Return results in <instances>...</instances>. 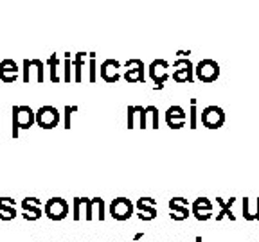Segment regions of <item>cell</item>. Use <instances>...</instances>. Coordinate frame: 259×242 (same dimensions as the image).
Masks as SVG:
<instances>
[{
	"label": "cell",
	"mask_w": 259,
	"mask_h": 242,
	"mask_svg": "<svg viewBox=\"0 0 259 242\" xmlns=\"http://www.w3.org/2000/svg\"><path fill=\"white\" fill-rule=\"evenodd\" d=\"M36 124V111L31 106H13V138L20 137V131Z\"/></svg>",
	"instance_id": "obj_1"
},
{
	"label": "cell",
	"mask_w": 259,
	"mask_h": 242,
	"mask_svg": "<svg viewBox=\"0 0 259 242\" xmlns=\"http://www.w3.org/2000/svg\"><path fill=\"white\" fill-rule=\"evenodd\" d=\"M220 65L216 63L214 59H210V57H205V59L200 61L196 67H194V77L203 83V85H210V83H214L216 79L220 77Z\"/></svg>",
	"instance_id": "obj_2"
},
{
	"label": "cell",
	"mask_w": 259,
	"mask_h": 242,
	"mask_svg": "<svg viewBox=\"0 0 259 242\" xmlns=\"http://www.w3.org/2000/svg\"><path fill=\"white\" fill-rule=\"evenodd\" d=\"M22 81L29 85L32 81L44 83L45 81V65L41 59H24L22 63Z\"/></svg>",
	"instance_id": "obj_3"
},
{
	"label": "cell",
	"mask_w": 259,
	"mask_h": 242,
	"mask_svg": "<svg viewBox=\"0 0 259 242\" xmlns=\"http://www.w3.org/2000/svg\"><path fill=\"white\" fill-rule=\"evenodd\" d=\"M69 203L65 201L63 198H51L45 201L44 205V215L49 221H63L69 215Z\"/></svg>",
	"instance_id": "obj_4"
},
{
	"label": "cell",
	"mask_w": 259,
	"mask_h": 242,
	"mask_svg": "<svg viewBox=\"0 0 259 242\" xmlns=\"http://www.w3.org/2000/svg\"><path fill=\"white\" fill-rule=\"evenodd\" d=\"M200 122L207 129H220L225 124V111L216 104L205 106L200 113Z\"/></svg>",
	"instance_id": "obj_5"
},
{
	"label": "cell",
	"mask_w": 259,
	"mask_h": 242,
	"mask_svg": "<svg viewBox=\"0 0 259 242\" xmlns=\"http://www.w3.org/2000/svg\"><path fill=\"white\" fill-rule=\"evenodd\" d=\"M148 76L155 83V90L164 88V83L171 77L169 63L166 59H153L148 67Z\"/></svg>",
	"instance_id": "obj_6"
},
{
	"label": "cell",
	"mask_w": 259,
	"mask_h": 242,
	"mask_svg": "<svg viewBox=\"0 0 259 242\" xmlns=\"http://www.w3.org/2000/svg\"><path fill=\"white\" fill-rule=\"evenodd\" d=\"M135 205L128 198H115L108 206V214L115 221H128L134 215Z\"/></svg>",
	"instance_id": "obj_7"
},
{
	"label": "cell",
	"mask_w": 259,
	"mask_h": 242,
	"mask_svg": "<svg viewBox=\"0 0 259 242\" xmlns=\"http://www.w3.org/2000/svg\"><path fill=\"white\" fill-rule=\"evenodd\" d=\"M173 81L178 85H184V83H193L196 77H194V67L191 63V59L187 57H178L173 63Z\"/></svg>",
	"instance_id": "obj_8"
},
{
	"label": "cell",
	"mask_w": 259,
	"mask_h": 242,
	"mask_svg": "<svg viewBox=\"0 0 259 242\" xmlns=\"http://www.w3.org/2000/svg\"><path fill=\"white\" fill-rule=\"evenodd\" d=\"M61 118V113L58 111V108L54 106H41V108L36 109V124L40 126L41 129H54L58 128Z\"/></svg>",
	"instance_id": "obj_9"
},
{
	"label": "cell",
	"mask_w": 259,
	"mask_h": 242,
	"mask_svg": "<svg viewBox=\"0 0 259 242\" xmlns=\"http://www.w3.org/2000/svg\"><path fill=\"white\" fill-rule=\"evenodd\" d=\"M126 83L130 85H135V83H144L146 81V74H144V63L137 57L134 59L124 61V72H122Z\"/></svg>",
	"instance_id": "obj_10"
},
{
	"label": "cell",
	"mask_w": 259,
	"mask_h": 242,
	"mask_svg": "<svg viewBox=\"0 0 259 242\" xmlns=\"http://www.w3.org/2000/svg\"><path fill=\"white\" fill-rule=\"evenodd\" d=\"M128 129H146L148 128V111L144 106H128Z\"/></svg>",
	"instance_id": "obj_11"
},
{
	"label": "cell",
	"mask_w": 259,
	"mask_h": 242,
	"mask_svg": "<svg viewBox=\"0 0 259 242\" xmlns=\"http://www.w3.org/2000/svg\"><path fill=\"white\" fill-rule=\"evenodd\" d=\"M164 118H166L167 128L182 129L184 126H186V122H187V113H186V109H184L182 106L173 104V106H169V108L166 109V115H164Z\"/></svg>",
	"instance_id": "obj_12"
},
{
	"label": "cell",
	"mask_w": 259,
	"mask_h": 242,
	"mask_svg": "<svg viewBox=\"0 0 259 242\" xmlns=\"http://www.w3.org/2000/svg\"><path fill=\"white\" fill-rule=\"evenodd\" d=\"M121 67L122 65L119 63L117 59H105L101 63V69H99V74H101V79L105 81V83H110V85H113V83H117L119 79H121Z\"/></svg>",
	"instance_id": "obj_13"
},
{
	"label": "cell",
	"mask_w": 259,
	"mask_h": 242,
	"mask_svg": "<svg viewBox=\"0 0 259 242\" xmlns=\"http://www.w3.org/2000/svg\"><path fill=\"white\" fill-rule=\"evenodd\" d=\"M24 214L22 217L25 221H38V219L44 215V208H41V199L38 198H24L20 203Z\"/></svg>",
	"instance_id": "obj_14"
},
{
	"label": "cell",
	"mask_w": 259,
	"mask_h": 242,
	"mask_svg": "<svg viewBox=\"0 0 259 242\" xmlns=\"http://www.w3.org/2000/svg\"><path fill=\"white\" fill-rule=\"evenodd\" d=\"M135 208L139 210L137 217L141 221H153L158 215L157 201L153 198H139L137 203H135Z\"/></svg>",
	"instance_id": "obj_15"
},
{
	"label": "cell",
	"mask_w": 259,
	"mask_h": 242,
	"mask_svg": "<svg viewBox=\"0 0 259 242\" xmlns=\"http://www.w3.org/2000/svg\"><path fill=\"white\" fill-rule=\"evenodd\" d=\"M191 215L200 222L209 221V219L212 217V203L207 198L194 199L193 205H191Z\"/></svg>",
	"instance_id": "obj_16"
},
{
	"label": "cell",
	"mask_w": 259,
	"mask_h": 242,
	"mask_svg": "<svg viewBox=\"0 0 259 242\" xmlns=\"http://www.w3.org/2000/svg\"><path fill=\"white\" fill-rule=\"evenodd\" d=\"M169 210L171 214L169 217L173 219V221H186L187 217L191 215V206H189V201L184 198H173L169 199Z\"/></svg>",
	"instance_id": "obj_17"
},
{
	"label": "cell",
	"mask_w": 259,
	"mask_h": 242,
	"mask_svg": "<svg viewBox=\"0 0 259 242\" xmlns=\"http://www.w3.org/2000/svg\"><path fill=\"white\" fill-rule=\"evenodd\" d=\"M22 70L18 69V65H16L15 59H2L0 61V81L6 83V85H13L18 76H20Z\"/></svg>",
	"instance_id": "obj_18"
},
{
	"label": "cell",
	"mask_w": 259,
	"mask_h": 242,
	"mask_svg": "<svg viewBox=\"0 0 259 242\" xmlns=\"http://www.w3.org/2000/svg\"><path fill=\"white\" fill-rule=\"evenodd\" d=\"M16 217V201L13 198H0V221H13Z\"/></svg>",
	"instance_id": "obj_19"
},
{
	"label": "cell",
	"mask_w": 259,
	"mask_h": 242,
	"mask_svg": "<svg viewBox=\"0 0 259 242\" xmlns=\"http://www.w3.org/2000/svg\"><path fill=\"white\" fill-rule=\"evenodd\" d=\"M87 59H89V54L87 52L74 54V59H72L74 83H81V81H83V69L87 67Z\"/></svg>",
	"instance_id": "obj_20"
},
{
	"label": "cell",
	"mask_w": 259,
	"mask_h": 242,
	"mask_svg": "<svg viewBox=\"0 0 259 242\" xmlns=\"http://www.w3.org/2000/svg\"><path fill=\"white\" fill-rule=\"evenodd\" d=\"M216 203L220 205V214L216 215V221H223L225 217H229L231 221H236V217L232 215V212H231L232 205L236 203V199H234V198L227 199V201H223L222 198H216Z\"/></svg>",
	"instance_id": "obj_21"
},
{
	"label": "cell",
	"mask_w": 259,
	"mask_h": 242,
	"mask_svg": "<svg viewBox=\"0 0 259 242\" xmlns=\"http://www.w3.org/2000/svg\"><path fill=\"white\" fill-rule=\"evenodd\" d=\"M89 201H90V199H87V198H74L72 199V219H74V221H79L81 214H85V217H87Z\"/></svg>",
	"instance_id": "obj_22"
},
{
	"label": "cell",
	"mask_w": 259,
	"mask_h": 242,
	"mask_svg": "<svg viewBox=\"0 0 259 242\" xmlns=\"http://www.w3.org/2000/svg\"><path fill=\"white\" fill-rule=\"evenodd\" d=\"M47 65H49V79L53 81V83H60V81H63L60 77V74H58V67H60V57H58L56 52L49 56Z\"/></svg>",
	"instance_id": "obj_23"
},
{
	"label": "cell",
	"mask_w": 259,
	"mask_h": 242,
	"mask_svg": "<svg viewBox=\"0 0 259 242\" xmlns=\"http://www.w3.org/2000/svg\"><path fill=\"white\" fill-rule=\"evenodd\" d=\"M146 111H148V126L151 129L160 128V120H158V108L157 106H146Z\"/></svg>",
	"instance_id": "obj_24"
},
{
	"label": "cell",
	"mask_w": 259,
	"mask_h": 242,
	"mask_svg": "<svg viewBox=\"0 0 259 242\" xmlns=\"http://www.w3.org/2000/svg\"><path fill=\"white\" fill-rule=\"evenodd\" d=\"M65 69H63V83H72L74 77H72V54L70 52H65Z\"/></svg>",
	"instance_id": "obj_25"
},
{
	"label": "cell",
	"mask_w": 259,
	"mask_h": 242,
	"mask_svg": "<svg viewBox=\"0 0 259 242\" xmlns=\"http://www.w3.org/2000/svg\"><path fill=\"white\" fill-rule=\"evenodd\" d=\"M94 206H92V212H94V219H99V221H105L106 214H105V201L101 198H94Z\"/></svg>",
	"instance_id": "obj_26"
},
{
	"label": "cell",
	"mask_w": 259,
	"mask_h": 242,
	"mask_svg": "<svg viewBox=\"0 0 259 242\" xmlns=\"http://www.w3.org/2000/svg\"><path fill=\"white\" fill-rule=\"evenodd\" d=\"M89 81L96 83L97 81V56L96 52H89Z\"/></svg>",
	"instance_id": "obj_27"
},
{
	"label": "cell",
	"mask_w": 259,
	"mask_h": 242,
	"mask_svg": "<svg viewBox=\"0 0 259 242\" xmlns=\"http://www.w3.org/2000/svg\"><path fill=\"white\" fill-rule=\"evenodd\" d=\"M198 101L196 99H191V109H189V129H196L198 128Z\"/></svg>",
	"instance_id": "obj_28"
},
{
	"label": "cell",
	"mask_w": 259,
	"mask_h": 242,
	"mask_svg": "<svg viewBox=\"0 0 259 242\" xmlns=\"http://www.w3.org/2000/svg\"><path fill=\"white\" fill-rule=\"evenodd\" d=\"M63 111H65V129H70L72 128V113L77 111V106H65Z\"/></svg>",
	"instance_id": "obj_29"
},
{
	"label": "cell",
	"mask_w": 259,
	"mask_h": 242,
	"mask_svg": "<svg viewBox=\"0 0 259 242\" xmlns=\"http://www.w3.org/2000/svg\"><path fill=\"white\" fill-rule=\"evenodd\" d=\"M243 217H245V221H254V215H252L250 212V199H243Z\"/></svg>",
	"instance_id": "obj_30"
},
{
	"label": "cell",
	"mask_w": 259,
	"mask_h": 242,
	"mask_svg": "<svg viewBox=\"0 0 259 242\" xmlns=\"http://www.w3.org/2000/svg\"><path fill=\"white\" fill-rule=\"evenodd\" d=\"M254 217H255V221H259V198L255 199V212H254Z\"/></svg>",
	"instance_id": "obj_31"
},
{
	"label": "cell",
	"mask_w": 259,
	"mask_h": 242,
	"mask_svg": "<svg viewBox=\"0 0 259 242\" xmlns=\"http://www.w3.org/2000/svg\"><path fill=\"white\" fill-rule=\"evenodd\" d=\"M142 237H144V233H137V235H135V237H134V240L137 242V240H141Z\"/></svg>",
	"instance_id": "obj_32"
},
{
	"label": "cell",
	"mask_w": 259,
	"mask_h": 242,
	"mask_svg": "<svg viewBox=\"0 0 259 242\" xmlns=\"http://www.w3.org/2000/svg\"><path fill=\"white\" fill-rule=\"evenodd\" d=\"M196 242H202V237H200V235L196 237Z\"/></svg>",
	"instance_id": "obj_33"
}]
</instances>
